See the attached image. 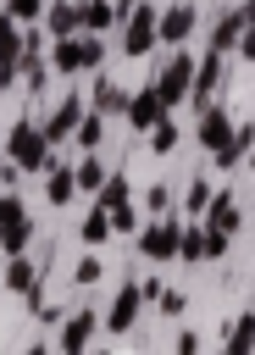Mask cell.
Wrapping results in <instances>:
<instances>
[{
  "instance_id": "1",
  "label": "cell",
  "mask_w": 255,
  "mask_h": 355,
  "mask_svg": "<svg viewBox=\"0 0 255 355\" xmlns=\"http://www.w3.org/2000/svg\"><path fill=\"white\" fill-rule=\"evenodd\" d=\"M0 150H6V161L17 166V172H50L55 166V155H50V144H44V133H39V116H17L11 128H6V139H0Z\"/></svg>"
},
{
  "instance_id": "2",
  "label": "cell",
  "mask_w": 255,
  "mask_h": 355,
  "mask_svg": "<svg viewBox=\"0 0 255 355\" xmlns=\"http://www.w3.org/2000/svg\"><path fill=\"white\" fill-rule=\"evenodd\" d=\"M28 244H33V211H28V200L17 189H0V255L11 261Z\"/></svg>"
},
{
  "instance_id": "3",
  "label": "cell",
  "mask_w": 255,
  "mask_h": 355,
  "mask_svg": "<svg viewBox=\"0 0 255 355\" xmlns=\"http://www.w3.org/2000/svg\"><path fill=\"white\" fill-rule=\"evenodd\" d=\"M211 55H238V61H249V0H233V6L216 17V28H211Z\"/></svg>"
},
{
  "instance_id": "4",
  "label": "cell",
  "mask_w": 255,
  "mask_h": 355,
  "mask_svg": "<svg viewBox=\"0 0 255 355\" xmlns=\"http://www.w3.org/2000/svg\"><path fill=\"white\" fill-rule=\"evenodd\" d=\"M188 83H194V55H188V44H183V50H172V55L155 67L150 89L161 94V105H166V111H177V105L188 100Z\"/></svg>"
},
{
  "instance_id": "5",
  "label": "cell",
  "mask_w": 255,
  "mask_h": 355,
  "mask_svg": "<svg viewBox=\"0 0 255 355\" xmlns=\"http://www.w3.org/2000/svg\"><path fill=\"white\" fill-rule=\"evenodd\" d=\"M177 239H183V222L177 216H155V222L139 227V255L166 266V261H177Z\"/></svg>"
},
{
  "instance_id": "6",
  "label": "cell",
  "mask_w": 255,
  "mask_h": 355,
  "mask_svg": "<svg viewBox=\"0 0 255 355\" xmlns=\"http://www.w3.org/2000/svg\"><path fill=\"white\" fill-rule=\"evenodd\" d=\"M155 50V6L150 0H139V6H128L122 11V55H150Z\"/></svg>"
},
{
  "instance_id": "7",
  "label": "cell",
  "mask_w": 255,
  "mask_h": 355,
  "mask_svg": "<svg viewBox=\"0 0 255 355\" xmlns=\"http://www.w3.org/2000/svg\"><path fill=\"white\" fill-rule=\"evenodd\" d=\"M205 233H216V239H238V227H244V200L233 194V189H211V205H205V222H200Z\"/></svg>"
},
{
  "instance_id": "8",
  "label": "cell",
  "mask_w": 255,
  "mask_h": 355,
  "mask_svg": "<svg viewBox=\"0 0 255 355\" xmlns=\"http://www.w3.org/2000/svg\"><path fill=\"white\" fill-rule=\"evenodd\" d=\"M194 28H200V11H194V0H172L166 11H155V44H172V50H183Z\"/></svg>"
},
{
  "instance_id": "9",
  "label": "cell",
  "mask_w": 255,
  "mask_h": 355,
  "mask_svg": "<svg viewBox=\"0 0 255 355\" xmlns=\"http://www.w3.org/2000/svg\"><path fill=\"white\" fill-rule=\"evenodd\" d=\"M233 128H238V116L222 105V100H211V105H200V122H194V139H200V150L205 155H216V150H227V139H233Z\"/></svg>"
},
{
  "instance_id": "10",
  "label": "cell",
  "mask_w": 255,
  "mask_h": 355,
  "mask_svg": "<svg viewBox=\"0 0 255 355\" xmlns=\"http://www.w3.org/2000/svg\"><path fill=\"white\" fill-rule=\"evenodd\" d=\"M139 311H144V300H139V277H128L116 294H111V305H105V316H100V333H133L139 327Z\"/></svg>"
},
{
  "instance_id": "11",
  "label": "cell",
  "mask_w": 255,
  "mask_h": 355,
  "mask_svg": "<svg viewBox=\"0 0 255 355\" xmlns=\"http://www.w3.org/2000/svg\"><path fill=\"white\" fill-rule=\"evenodd\" d=\"M94 338H100V311H94V305H83V311H72V316L61 322L55 355H89V349H94Z\"/></svg>"
},
{
  "instance_id": "12",
  "label": "cell",
  "mask_w": 255,
  "mask_h": 355,
  "mask_svg": "<svg viewBox=\"0 0 255 355\" xmlns=\"http://www.w3.org/2000/svg\"><path fill=\"white\" fill-rule=\"evenodd\" d=\"M89 105H83V94H61L55 100V111L39 122V133H44V144L55 150V144H72V133H78V116H83Z\"/></svg>"
},
{
  "instance_id": "13",
  "label": "cell",
  "mask_w": 255,
  "mask_h": 355,
  "mask_svg": "<svg viewBox=\"0 0 255 355\" xmlns=\"http://www.w3.org/2000/svg\"><path fill=\"white\" fill-rule=\"evenodd\" d=\"M222 83H227V55H211V50H205V55L194 61V83H188L194 111H200V105H211V100L222 94Z\"/></svg>"
},
{
  "instance_id": "14",
  "label": "cell",
  "mask_w": 255,
  "mask_h": 355,
  "mask_svg": "<svg viewBox=\"0 0 255 355\" xmlns=\"http://www.w3.org/2000/svg\"><path fill=\"white\" fill-rule=\"evenodd\" d=\"M161 116H172V111L161 105V94H155L150 83H139V89L128 94V105H122V122H128L133 133H150V128H155Z\"/></svg>"
},
{
  "instance_id": "15",
  "label": "cell",
  "mask_w": 255,
  "mask_h": 355,
  "mask_svg": "<svg viewBox=\"0 0 255 355\" xmlns=\"http://www.w3.org/2000/svg\"><path fill=\"white\" fill-rule=\"evenodd\" d=\"M83 105H89L100 122H111V116H122V105H128V89H122L116 78H105V72H100V78H94V94H89Z\"/></svg>"
},
{
  "instance_id": "16",
  "label": "cell",
  "mask_w": 255,
  "mask_h": 355,
  "mask_svg": "<svg viewBox=\"0 0 255 355\" xmlns=\"http://www.w3.org/2000/svg\"><path fill=\"white\" fill-rule=\"evenodd\" d=\"M72 6H78V33H100V39H105V28L122 22L116 0H72Z\"/></svg>"
},
{
  "instance_id": "17",
  "label": "cell",
  "mask_w": 255,
  "mask_h": 355,
  "mask_svg": "<svg viewBox=\"0 0 255 355\" xmlns=\"http://www.w3.org/2000/svg\"><path fill=\"white\" fill-rule=\"evenodd\" d=\"M39 28L50 33V44H55V39H78V6H72V0H44Z\"/></svg>"
},
{
  "instance_id": "18",
  "label": "cell",
  "mask_w": 255,
  "mask_h": 355,
  "mask_svg": "<svg viewBox=\"0 0 255 355\" xmlns=\"http://www.w3.org/2000/svg\"><path fill=\"white\" fill-rule=\"evenodd\" d=\"M222 355H255V316L249 311L222 322Z\"/></svg>"
},
{
  "instance_id": "19",
  "label": "cell",
  "mask_w": 255,
  "mask_h": 355,
  "mask_svg": "<svg viewBox=\"0 0 255 355\" xmlns=\"http://www.w3.org/2000/svg\"><path fill=\"white\" fill-rule=\"evenodd\" d=\"M122 205H133V183H128V172H111L105 183H100V194H94V211H122Z\"/></svg>"
},
{
  "instance_id": "20",
  "label": "cell",
  "mask_w": 255,
  "mask_h": 355,
  "mask_svg": "<svg viewBox=\"0 0 255 355\" xmlns=\"http://www.w3.org/2000/svg\"><path fill=\"white\" fill-rule=\"evenodd\" d=\"M105 178H111V166H105L100 155H78V166H72V183H78V194H89V200H94Z\"/></svg>"
},
{
  "instance_id": "21",
  "label": "cell",
  "mask_w": 255,
  "mask_h": 355,
  "mask_svg": "<svg viewBox=\"0 0 255 355\" xmlns=\"http://www.w3.org/2000/svg\"><path fill=\"white\" fill-rule=\"evenodd\" d=\"M44 200H50V205H72V200H78V183H72V166H67V161H55V166L44 172Z\"/></svg>"
},
{
  "instance_id": "22",
  "label": "cell",
  "mask_w": 255,
  "mask_h": 355,
  "mask_svg": "<svg viewBox=\"0 0 255 355\" xmlns=\"http://www.w3.org/2000/svg\"><path fill=\"white\" fill-rule=\"evenodd\" d=\"M33 288H39V266H33L28 255H11V261H6V294H22V300H28Z\"/></svg>"
},
{
  "instance_id": "23",
  "label": "cell",
  "mask_w": 255,
  "mask_h": 355,
  "mask_svg": "<svg viewBox=\"0 0 255 355\" xmlns=\"http://www.w3.org/2000/svg\"><path fill=\"white\" fill-rule=\"evenodd\" d=\"M249 139H255V133H249V122L238 116V128H233V139H227V150H216L211 161H216L222 172H233V166H244V155H249Z\"/></svg>"
},
{
  "instance_id": "24",
  "label": "cell",
  "mask_w": 255,
  "mask_h": 355,
  "mask_svg": "<svg viewBox=\"0 0 255 355\" xmlns=\"http://www.w3.org/2000/svg\"><path fill=\"white\" fill-rule=\"evenodd\" d=\"M144 139H150V150H155V155H172V150L183 144V128H177V116H161Z\"/></svg>"
},
{
  "instance_id": "25",
  "label": "cell",
  "mask_w": 255,
  "mask_h": 355,
  "mask_svg": "<svg viewBox=\"0 0 255 355\" xmlns=\"http://www.w3.org/2000/svg\"><path fill=\"white\" fill-rule=\"evenodd\" d=\"M72 144H78V150H89V155H94V150H100V144H105V122H100V116H94V111H83V116H78V133H72Z\"/></svg>"
},
{
  "instance_id": "26",
  "label": "cell",
  "mask_w": 255,
  "mask_h": 355,
  "mask_svg": "<svg viewBox=\"0 0 255 355\" xmlns=\"http://www.w3.org/2000/svg\"><path fill=\"white\" fill-rule=\"evenodd\" d=\"M28 311H33V316H39L44 327H61V322H67V311H61V300H50L44 288H33V294H28Z\"/></svg>"
},
{
  "instance_id": "27",
  "label": "cell",
  "mask_w": 255,
  "mask_h": 355,
  "mask_svg": "<svg viewBox=\"0 0 255 355\" xmlns=\"http://www.w3.org/2000/svg\"><path fill=\"white\" fill-rule=\"evenodd\" d=\"M78 239H83L89 250H94V244H105V239H111V216L89 205V216H83V227H78Z\"/></svg>"
},
{
  "instance_id": "28",
  "label": "cell",
  "mask_w": 255,
  "mask_h": 355,
  "mask_svg": "<svg viewBox=\"0 0 255 355\" xmlns=\"http://www.w3.org/2000/svg\"><path fill=\"white\" fill-rule=\"evenodd\" d=\"M78 61H83V72L105 67V39L100 33H78Z\"/></svg>"
},
{
  "instance_id": "29",
  "label": "cell",
  "mask_w": 255,
  "mask_h": 355,
  "mask_svg": "<svg viewBox=\"0 0 255 355\" xmlns=\"http://www.w3.org/2000/svg\"><path fill=\"white\" fill-rule=\"evenodd\" d=\"M100 277H105V261H100V255L89 250V255H83V261L72 266V288H94Z\"/></svg>"
},
{
  "instance_id": "30",
  "label": "cell",
  "mask_w": 255,
  "mask_h": 355,
  "mask_svg": "<svg viewBox=\"0 0 255 355\" xmlns=\"http://www.w3.org/2000/svg\"><path fill=\"white\" fill-rule=\"evenodd\" d=\"M6 17H11L17 28H39V17H44V0H6Z\"/></svg>"
},
{
  "instance_id": "31",
  "label": "cell",
  "mask_w": 255,
  "mask_h": 355,
  "mask_svg": "<svg viewBox=\"0 0 255 355\" xmlns=\"http://www.w3.org/2000/svg\"><path fill=\"white\" fill-rule=\"evenodd\" d=\"M205 205H211V183H205V178H188V189H183V211H188V216H205Z\"/></svg>"
},
{
  "instance_id": "32",
  "label": "cell",
  "mask_w": 255,
  "mask_h": 355,
  "mask_svg": "<svg viewBox=\"0 0 255 355\" xmlns=\"http://www.w3.org/2000/svg\"><path fill=\"white\" fill-rule=\"evenodd\" d=\"M177 205V194H172V183H150L144 189V211H155V216H166Z\"/></svg>"
},
{
  "instance_id": "33",
  "label": "cell",
  "mask_w": 255,
  "mask_h": 355,
  "mask_svg": "<svg viewBox=\"0 0 255 355\" xmlns=\"http://www.w3.org/2000/svg\"><path fill=\"white\" fill-rule=\"evenodd\" d=\"M155 311H161V316H183V311H188V294L166 283V288H161V300H155Z\"/></svg>"
},
{
  "instance_id": "34",
  "label": "cell",
  "mask_w": 255,
  "mask_h": 355,
  "mask_svg": "<svg viewBox=\"0 0 255 355\" xmlns=\"http://www.w3.org/2000/svg\"><path fill=\"white\" fill-rule=\"evenodd\" d=\"M116 233H139V205H122V211H111V239Z\"/></svg>"
},
{
  "instance_id": "35",
  "label": "cell",
  "mask_w": 255,
  "mask_h": 355,
  "mask_svg": "<svg viewBox=\"0 0 255 355\" xmlns=\"http://www.w3.org/2000/svg\"><path fill=\"white\" fill-rule=\"evenodd\" d=\"M161 288H166L161 277H139V300H144V305H155V300H161Z\"/></svg>"
},
{
  "instance_id": "36",
  "label": "cell",
  "mask_w": 255,
  "mask_h": 355,
  "mask_svg": "<svg viewBox=\"0 0 255 355\" xmlns=\"http://www.w3.org/2000/svg\"><path fill=\"white\" fill-rule=\"evenodd\" d=\"M172 349H177V355H200V333H188V327H183V333H177V344H172Z\"/></svg>"
},
{
  "instance_id": "37",
  "label": "cell",
  "mask_w": 255,
  "mask_h": 355,
  "mask_svg": "<svg viewBox=\"0 0 255 355\" xmlns=\"http://www.w3.org/2000/svg\"><path fill=\"white\" fill-rule=\"evenodd\" d=\"M17 178H22V172H17V166L6 161V150H0V189H17Z\"/></svg>"
},
{
  "instance_id": "38",
  "label": "cell",
  "mask_w": 255,
  "mask_h": 355,
  "mask_svg": "<svg viewBox=\"0 0 255 355\" xmlns=\"http://www.w3.org/2000/svg\"><path fill=\"white\" fill-rule=\"evenodd\" d=\"M22 355H50V344H28V349H22Z\"/></svg>"
},
{
  "instance_id": "39",
  "label": "cell",
  "mask_w": 255,
  "mask_h": 355,
  "mask_svg": "<svg viewBox=\"0 0 255 355\" xmlns=\"http://www.w3.org/2000/svg\"><path fill=\"white\" fill-rule=\"evenodd\" d=\"M89 355H111V349H89Z\"/></svg>"
}]
</instances>
